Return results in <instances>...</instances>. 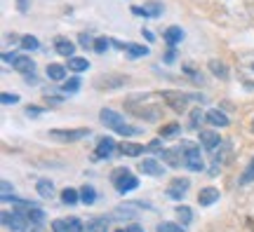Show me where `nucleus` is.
<instances>
[{
    "instance_id": "obj_1",
    "label": "nucleus",
    "mask_w": 254,
    "mask_h": 232,
    "mask_svg": "<svg viewBox=\"0 0 254 232\" xmlns=\"http://www.w3.org/2000/svg\"><path fill=\"white\" fill-rule=\"evenodd\" d=\"M163 92L155 94V92H148V94H134L125 101V110L129 115L139 117V120H146V122H158L163 117Z\"/></svg>"
},
{
    "instance_id": "obj_2",
    "label": "nucleus",
    "mask_w": 254,
    "mask_h": 232,
    "mask_svg": "<svg viewBox=\"0 0 254 232\" xmlns=\"http://www.w3.org/2000/svg\"><path fill=\"white\" fill-rule=\"evenodd\" d=\"M99 117H101V122H104V125L111 127V129H113L116 134H120V136H136L139 134V129H136V127H129L125 120H123L116 110H111V108H104V110L99 113Z\"/></svg>"
},
{
    "instance_id": "obj_3",
    "label": "nucleus",
    "mask_w": 254,
    "mask_h": 232,
    "mask_svg": "<svg viewBox=\"0 0 254 232\" xmlns=\"http://www.w3.org/2000/svg\"><path fill=\"white\" fill-rule=\"evenodd\" d=\"M163 98L174 113H184L190 101H202V96H198V94H186V92H174V90L163 92Z\"/></svg>"
},
{
    "instance_id": "obj_4",
    "label": "nucleus",
    "mask_w": 254,
    "mask_h": 232,
    "mask_svg": "<svg viewBox=\"0 0 254 232\" xmlns=\"http://www.w3.org/2000/svg\"><path fill=\"white\" fill-rule=\"evenodd\" d=\"M111 183L116 186V190H118L120 195L132 192V190H136V186H139V181H136L125 167H120V169H116L113 174H111Z\"/></svg>"
},
{
    "instance_id": "obj_5",
    "label": "nucleus",
    "mask_w": 254,
    "mask_h": 232,
    "mask_svg": "<svg viewBox=\"0 0 254 232\" xmlns=\"http://www.w3.org/2000/svg\"><path fill=\"white\" fill-rule=\"evenodd\" d=\"M238 78H240V82L245 87L254 90V52L243 54L238 59Z\"/></svg>"
},
{
    "instance_id": "obj_6",
    "label": "nucleus",
    "mask_w": 254,
    "mask_h": 232,
    "mask_svg": "<svg viewBox=\"0 0 254 232\" xmlns=\"http://www.w3.org/2000/svg\"><path fill=\"white\" fill-rule=\"evenodd\" d=\"M184 167L190 171H202V155H200V148L193 145V143H184Z\"/></svg>"
},
{
    "instance_id": "obj_7",
    "label": "nucleus",
    "mask_w": 254,
    "mask_h": 232,
    "mask_svg": "<svg viewBox=\"0 0 254 232\" xmlns=\"http://www.w3.org/2000/svg\"><path fill=\"white\" fill-rule=\"evenodd\" d=\"M90 134V129H52L50 132V139L59 143H73V141H80L85 136Z\"/></svg>"
},
{
    "instance_id": "obj_8",
    "label": "nucleus",
    "mask_w": 254,
    "mask_h": 232,
    "mask_svg": "<svg viewBox=\"0 0 254 232\" xmlns=\"http://www.w3.org/2000/svg\"><path fill=\"white\" fill-rule=\"evenodd\" d=\"M113 150H116V141L111 136H101L97 143V150H94V160H109Z\"/></svg>"
},
{
    "instance_id": "obj_9",
    "label": "nucleus",
    "mask_w": 254,
    "mask_h": 232,
    "mask_svg": "<svg viewBox=\"0 0 254 232\" xmlns=\"http://www.w3.org/2000/svg\"><path fill=\"white\" fill-rule=\"evenodd\" d=\"M200 143H202V148H207V150H217L219 145L224 143V139H221L217 132H212V129H202V132H200Z\"/></svg>"
},
{
    "instance_id": "obj_10",
    "label": "nucleus",
    "mask_w": 254,
    "mask_h": 232,
    "mask_svg": "<svg viewBox=\"0 0 254 232\" xmlns=\"http://www.w3.org/2000/svg\"><path fill=\"white\" fill-rule=\"evenodd\" d=\"M189 179H174L172 181V186L167 187V197H170V199H177V202H179V199H182L184 195H186V190H189Z\"/></svg>"
},
{
    "instance_id": "obj_11",
    "label": "nucleus",
    "mask_w": 254,
    "mask_h": 232,
    "mask_svg": "<svg viewBox=\"0 0 254 232\" xmlns=\"http://www.w3.org/2000/svg\"><path fill=\"white\" fill-rule=\"evenodd\" d=\"M132 12H134L136 17L155 19V17H160V14H163V5H160V2H146L144 7H132Z\"/></svg>"
},
{
    "instance_id": "obj_12",
    "label": "nucleus",
    "mask_w": 254,
    "mask_h": 232,
    "mask_svg": "<svg viewBox=\"0 0 254 232\" xmlns=\"http://www.w3.org/2000/svg\"><path fill=\"white\" fill-rule=\"evenodd\" d=\"M28 216L26 214H21V211H14L12 214V218H9V232H26V228H28Z\"/></svg>"
},
{
    "instance_id": "obj_13",
    "label": "nucleus",
    "mask_w": 254,
    "mask_h": 232,
    "mask_svg": "<svg viewBox=\"0 0 254 232\" xmlns=\"http://www.w3.org/2000/svg\"><path fill=\"white\" fill-rule=\"evenodd\" d=\"M139 171H144L148 176H163L165 167L158 160H141L139 162Z\"/></svg>"
},
{
    "instance_id": "obj_14",
    "label": "nucleus",
    "mask_w": 254,
    "mask_h": 232,
    "mask_svg": "<svg viewBox=\"0 0 254 232\" xmlns=\"http://www.w3.org/2000/svg\"><path fill=\"white\" fill-rule=\"evenodd\" d=\"M160 160H165L170 167H179L184 160V148L179 145V148H170V150H163V155H160Z\"/></svg>"
},
{
    "instance_id": "obj_15",
    "label": "nucleus",
    "mask_w": 254,
    "mask_h": 232,
    "mask_svg": "<svg viewBox=\"0 0 254 232\" xmlns=\"http://www.w3.org/2000/svg\"><path fill=\"white\" fill-rule=\"evenodd\" d=\"M205 120H207L212 127H228L231 125V122H228V117H226V113H221L219 108L207 110V113H205Z\"/></svg>"
},
{
    "instance_id": "obj_16",
    "label": "nucleus",
    "mask_w": 254,
    "mask_h": 232,
    "mask_svg": "<svg viewBox=\"0 0 254 232\" xmlns=\"http://www.w3.org/2000/svg\"><path fill=\"white\" fill-rule=\"evenodd\" d=\"M219 199V190L217 187H202L198 192V204L200 206H209V204H214Z\"/></svg>"
},
{
    "instance_id": "obj_17",
    "label": "nucleus",
    "mask_w": 254,
    "mask_h": 232,
    "mask_svg": "<svg viewBox=\"0 0 254 232\" xmlns=\"http://www.w3.org/2000/svg\"><path fill=\"white\" fill-rule=\"evenodd\" d=\"M120 85H125V78L123 75H101V78H97V87H109V90H116V87H120Z\"/></svg>"
},
{
    "instance_id": "obj_18",
    "label": "nucleus",
    "mask_w": 254,
    "mask_h": 232,
    "mask_svg": "<svg viewBox=\"0 0 254 232\" xmlns=\"http://www.w3.org/2000/svg\"><path fill=\"white\" fill-rule=\"evenodd\" d=\"M55 49H57V54H62V56H68V59H73L75 45H73L71 40H66V38H57V40H55Z\"/></svg>"
},
{
    "instance_id": "obj_19",
    "label": "nucleus",
    "mask_w": 254,
    "mask_h": 232,
    "mask_svg": "<svg viewBox=\"0 0 254 232\" xmlns=\"http://www.w3.org/2000/svg\"><path fill=\"white\" fill-rule=\"evenodd\" d=\"M14 71L24 73V75H33L36 73V63H33V59H28V56H19L17 61H14Z\"/></svg>"
},
{
    "instance_id": "obj_20",
    "label": "nucleus",
    "mask_w": 254,
    "mask_h": 232,
    "mask_svg": "<svg viewBox=\"0 0 254 232\" xmlns=\"http://www.w3.org/2000/svg\"><path fill=\"white\" fill-rule=\"evenodd\" d=\"M228 160H231V143L224 141L217 150H214V164H226Z\"/></svg>"
},
{
    "instance_id": "obj_21",
    "label": "nucleus",
    "mask_w": 254,
    "mask_h": 232,
    "mask_svg": "<svg viewBox=\"0 0 254 232\" xmlns=\"http://www.w3.org/2000/svg\"><path fill=\"white\" fill-rule=\"evenodd\" d=\"M141 206H148V204H141V202H134V204L118 206V209H116V216H118V218H134V216H136V209H141Z\"/></svg>"
},
{
    "instance_id": "obj_22",
    "label": "nucleus",
    "mask_w": 254,
    "mask_h": 232,
    "mask_svg": "<svg viewBox=\"0 0 254 232\" xmlns=\"http://www.w3.org/2000/svg\"><path fill=\"white\" fill-rule=\"evenodd\" d=\"M182 40H184V31L179 26H170L165 31V43L170 47H174L177 43H182Z\"/></svg>"
},
{
    "instance_id": "obj_23",
    "label": "nucleus",
    "mask_w": 254,
    "mask_h": 232,
    "mask_svg": "<svg viewBox=\"0 0 254 232\" xmlns=\"http://www.w3.org/2000/svg\"><path fill=\"white\" fill-rule=\"evenodd\" d=\"M120 150V155H129V157H139V155H141V152H146V148L144 145H139V143H123V145H120L118 148Z\"/></svg>"
},
{
    "instance_id": "obj_24",
    "label": "nucleus",
    "mask_w": 254,
    "mask_h": 232,
    "mask_svg": "<svg viewBox=\"0 0 254 232\" xmlns=\"http://www.w3.org/2000/svg\"><path fill=\"white\" fill-rule=\"evenodd\" d=\"M47 78L50 80H64L66 78V66H62V63H50L47 66Z\"/></svg>"
},
{
    "instance_id": "obj_25",
    "label": "nucleus",
    "mask_w": 254,
    "mask_h": 232,
    "mask_svg": "<svg viewBox=\"0 0 254 232\" xmlns=\"http://www.w3.org/2000/svg\"><path fill=\"white\" fill-rule=\"evenodd\" d=\"M109 230V218H92L85 225V232H106Z\"/></svg>"
},
{
    "instance_id": "obj_26",
    "label": "nucleus",
    "mask_w": 254,
    "mask_h": 232,
    "mask_svg": "<svg viewBox=\"0 0 254 232\" xmlns=\"http://www.w3.org/2000/svg\"><path fill=\"white\" fill-rule=\"evenodd\" d=\"M209 71L214 73L217 78H221V80L228 78V68L224 66V61H219V59H212V61H209Z\"/></svg>"
},
{
    "instance_id": "obj_27",
    "label": "nucleus",
    "mask_w": 254,
    "mask_h": 232,
    "mask_svg": "<svg viewBox=\"0 0 254 232\" xmlns=\"http://www.w3.org/2000/svg\"><path fill=\"white\" fill-rule=\"evenodd\" d=\"M80 202L82 204H87V206L94 204V202H97V190H94L92 186H85L80 190Z\"/></svg>"
},
{
    "instance_id": "obj_28",
    "label": "nucleus",
    "mask_w": 254,
    "mask_h": 232,
    "mask_svg": "<svg viewBox=\"0 0 254 232\" xmlns=\"http://www.w3.org/2000/svg\"><path fill=\"white\" fill-rule=\"evenodd\" d=\"M36 190H38V195L40 197H45V199H50V197H52V192H55V186H52V183H50V181H38L36 183Z\"/></svg>"
},
{
    "instance_id": "obj_29",
    "label": "nucleus",
    "mask_w": 254,
    "mask_h": 232,
    "mask_svg": "<svg viewBox=\"0 0 254 232\" xmlns=\"http://www.w3.org/2000/svg\"><path fill=\"white\" fill-rule=\"evenodd\" d=\"M78 199H80V192H75L73 187H64V190H62V202H64V204L73 206Z\"/></svg>"
},
{
    "instance_id": "obj_30",
    "label": "nucleus",
    "mask_w": 254,
    "mask_h": 232,
    "mask_svg": "<svg viewBox=\"0 0 254 232\" xmlns=\"http://www.w3.org/2000/svg\"><path fill=\"white\" fill-rule=\"evenodd\" d=\"M90 63H87V59H80V56H73V59H68V68L71 71H75V73H80V71H85Z\"/></svg>"
},
{
    "instance_id": "obj_31",
    "label": "nucleus",
    "mask_w": 254,
    "mask_h": 232,
    "mask_svg": "<svg viewBox=\"0 0 254 232\" xmlns=\"http://www.w3.org/2000/svg\"><path fill=\"white\" fill-rule=\"evenodd\" d=\"M127 54H129L132 59H139V56H146V54H148V47H144V45H127Z\"/></svg>"
},
{
    "instance_id": "obj_32",
    "label": "nucleus",
    "mask_w": 254,
    "mask_h": 232,
    "mask_svg": "<svg viewBox=\"0 0 254 232\" xmlns=\"http://www.w3.org/2000/svg\"><path fill=\"white\" fill-rule=\"evenodd\" d=\"M177 216H179L182 225H189L190 221H193V211H190L189 206H179V209H177Z\"/></svg>"
},
{
    "instance_id": "obj_33",
    "label": "nucleus",
    "mask_w": 254,
    "mask_h": 232,
    "mask_svg": "<svg viewBox=\"0 0 254 232\" xmlns=\"http://www.w3.org/2000/svg\"><path fill=\"white\" fill-rule=\"evenodd\" d=\"M26 216H28V221H33V223H43V221H45V214H43L38 206H31Z\"/></svg>"
},
{
    "instance_id": "obj_34",
    "label": "nucleus",
    "mask_w": 254,
    "mask_h": 232,
    "mask_svg": "<svg viewBox=\"0 0 254 232\" xmlns=\"http://www.w3.org/2000/svg\"><path fill=\"white\" fill-rule=\"evenodd\" d=\"M252 181H254V157H252V162H250V167H247V169L243 171V176H240V183H243V186L252 183Z\"/></svg>"
},
{
    "instance_id": "obj_35",
    "label": "nucleus",
    "mask_w": 254,
    "mask_h": 232,
    "mask_svg": "<svg viewBox=\"0 0 254 232\" xmlns=\"http://www.w3.org/2000/svg\"><path fill=\"white\" fill-rule=\"evenodd\" d=\"M21 47L33 52V49H38V47H40V43H38V38H33V36H24V38H21Z\"/></svg>"
},
{
    "instance_id": "obj_36",
    "label": "nucleus",
    "mask_w": 254,
    "mask_h": 232,
    "mask_svg": "<svg viewBox=\"0 0 254 232\" xmlns=\"http://www.w3.org/2000/svg\"><path fill=\"white\" fill-rule=\"evenodd\" d=\"M78 90H80V80H78V78H71V80L64 85V92H66V94H75Z\"/></svg>"
},
{
    "instance_id": "obj_37",
    "label": "nucleus",
    "mask_w": 254,
    "mask_h": 232,
    "mask_svg": "<svg viewBox=\"0 0 254 232\" xmlns=\"http://www.w3.org/2000/svg\"><path fill=\"white\" fill-rule=\"evenodd\" d=\"M109 45H111V40H106V38H97V40H94V52L104 54L106 49H109Z\"/></svg>"
},
{
    "instance_id": "obj_38",
    "label": "nucleus",
    "mask_w": 254,
    "mask_h": 232,
    "mask_svg": "<svg viewBox=\"0 0 254 232\" xmlns=\"http://www.w3.org/2000/svg\"><path fill=\"white\" fill-rule=\"evenodd\" d=\"M202 117H205V115L200 113V108H195V110L190 113V122H189V125H190V129H198V125H200V122H202Z\"/></svg>"
},
{
    "instance_id": "obj_39",
    "label": "nucleus",
    "mask_w": 254,
    "mask_h": 232,
    "mask_svg": "<svg viewBox=\"0 0 254 232\" xmlns=\"http://www.w3.org/2000/svg\"><path fill=\"white\" fill-rule=\"evenodd\" d=\"M158 232H184V228L177 223H160L158 225Z\"/></svg>"
},
{
    "instance_id": "obj_40",
    "label": "nucleus",
    "mask_w": 254,
    "mask_h": 232,
    "mask_svg": "<svg viewBox=\"0 0 254 232\" xmlns=\"http://www.w3.org/2000/svg\"><path fill=\"white\" fill-rule=\"evenodd\" d=\"M179 129H182V127L177 125V122H174V125H167V127H163V129H160V136H163V139H167V136H174L177 132H179Z\"/></svg>"
},
{
    "instance_id": "obj_41",
    "label": "nucleus",
    "mask_w": 254,
    "mask_h": 232,
    "mask_svg": "<svg viewBox=\"0 0 254 232\" xmlns=\"http://www.w3.org/2000/svg\"><path fill=\"white\" fill-rule=\"evenodd\" d=\"M0 101H2L5 106H12V103L19 101V94H7V92H5V94H0Z\"/></svg>"
},
{
    "instance_id": "obj_42",
    "label": "nucleus",
    "mask_w": 254,
    "mask_h": 232,
    "mask_svg": "<svg viewBox=\"0 0 254 232\" xmlns=\"http://www.w3.org/2000/svg\"><path fill=\"white\" fill-rule=\"evenodd\" d=\"M66 223H68V232H82V230H85V228H82V223L78 221V218H68Z\"/></svg>"
},
{
    "instance_id": "obj_43",
    "label": "nucleus",
    "mask_w": 254,
    "mask_h": 232,
    "mask_svg": "<svg viewBox=\"0 0 254 232\" xmlns=\"http://www.w3.org/2000/svg\"><path fill=\"white\" fill-rule=\"evenodd\" d=\"M52 232H68V223L66 221H52Z\"/></svg>"
},
{
    "instance_id": "obj_44",
    "label": "nucleus",
    "mask_w": 254,
    "mask_h": 232,
    "mask_svg": "<svg viewBox=\"0 0 254 232\" xmlns=\"http://www.w3.org/2000/svg\"><path fill=\"white\" fill-rule=\"evenodd\" d=\"M2 199H5V202L12 199V186H9L7 181H2Z\"/></svg>"
},
{
    "instance_id": "obj_45",
    "label": "nucleus",
    "mask_w": 254,
    "mask_h": 232,
    "mask_svg": "<svg viewBox=\"0 0 254 232\" xmlns=\"http://www.w3.org/2000/svg\"><path fill=\"white\" fill-rule=\"evenodd\" d=\"M78 43H80L82 47H94V40H92L87 33H80V38H78Z\"/></svg>"
},
{
    "instance_id": "obj_46",
    "label": "nucleus",
    "mask_w": 254,
    "mask_h": 232,
    "mask_svg": "<svg viewBox=\"0 0 254 232\" xmlns=\"http://www.w3.org/2000/svg\"><path fill=\"white\" fill-rule=\"evenodd\" d=\"M160 145H163V141H160V139H155V141H151V143H148V145H146V152L160 150Z\"/></svg>"
},
{
    "instance_id": "obj_47",
    "label": "nucleus",
    "mask_w": 254,
    "mask_h": 232,
    "mask_svg": "<svg viewBox=\"0 0 254 232\" xmlns=\"http://www.w3.org/2000/svg\"><path fill=\"white\" fill-rule=\"evenodd\" d=\"M174 56H177V49H174V47H170V49H167V54H165V61L172 63V61H174Z\"/></svg>"
},
{
    "instance_id": "obj_48",
    "label": "nucleus",
    "mask_w": 254,
    "mask_h": 232,
    "mask_svg": "<svg viewBox=\"0 0 254 232\" xmlns=\"http://www.w3.org/2000/svg\"><path fill=\"white\" fill-rule=\"evenodd\" d=\"M26 115L28 117H38V115H43V110H40V108H26Z\"/></svg>"
},
{
    "instance_id": "obj_49",
    "label": "nucleus",
    "mask_w": 254,
    "mask_h": 232,
    "mask_svg": "<svg viewBox=\"0 0 254 232\" xmlns=\"http://www.w3.org/2000/svg\"><path fill=\"white\" fill-rule=\"evenodd\" d=\"M125 232H144V228H141V225H136V223H132Z\"/></svg>"
},
{
    "instance_id": "obj_50",
    "label": "nucleus",
    "mask_w": 254,
    "mask_h": 232,
    "mask_svg": "<svg viewBox=\"0 0 254 232\" xmlns=\"http://www.w3.org/2000/svg\"><path fill=\"white\" fill-rule=\"evenodd\" d=\"M247 12H250V17H254V0H247Z\"/></svg>"
},
{
    "instance_id": "obj_51",
    "label": "nucleus",
    "mask_w": 254,
    "mask_h": 232,
    "mask_svg": "<svg viewBox=\"0 0 254 232\" xmlns=\"http://www.w3.org/2000/svg\"><path fill=\"white\" fill-rule=\"evenodd\" d=\"M17 5H19V9H21V12H26V7H28L26 0H17Z\"/></svg>"
},
{
    "instance_id": "obj_52",
    "label": "nucleus",
    "mask_w": 254,
    "mask_h": 232,
    "mask_svg": "<svg viewBox=\"0 0 254 232\" xmlns=\"http://www.w3.org/2000/svg\"><path fill=\"white\" fill-rule=\"evenodd\" d=\"M144 38L148 40V43H151V40H153V33H151V31H144Z\"/></svg>"
},
{
    "instance_id": "obj_53",
    "label": "nucleus",
    "mask_w": 254,
    "mask_h": 232,
    "mask_svg": "<svg viewBox=\"0 0 254 232\" xmlns=\"http://www.w3.org/2000/svg\"><path fill=\"white\" fill-rule=\"evenodd\" d=\"M247 225H250V228H252V230H254V221H252V218H250V221H247Z\"/></svg>"
},
{
    "instance_id": "obj_54",
    "label": "nucleus",
    "mask_w": 254,
    "mask_h": 232,
    "mask_svg": "<svg viewBox=\"0 0 254 232\" xmlns=\"http://www.w3.org/2000/svg\"><path fill=\"white\" fill-rule=\"evenodd\" d=\"M252 134H254V120H252Z\"/></svg>"
},
{
    "instance_id": "obj_55",
    "label": "nucleus",
    "mask_w": 254,
    "mask_h": 232,
    "mask_svg": "<svg viewBox=\"0 0 254 232\" xmlns=\"http://www.w3.org/2000/svg\"><path fill=\"white\" fill-rule=\"evenodd\" d=\"M118 232H125V230H118Z\"/></svg>"
}]
</instances>
